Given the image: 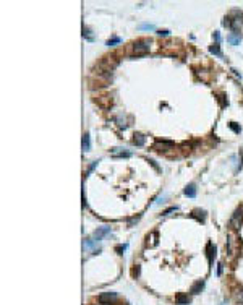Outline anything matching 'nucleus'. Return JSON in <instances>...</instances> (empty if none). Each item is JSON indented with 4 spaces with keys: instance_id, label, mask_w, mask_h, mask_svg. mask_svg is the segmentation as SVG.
Returning a JSON list of instances; mask_svg holds the SVG:
<instances>
[{
    "instance_id": "obj_1",
    "label": "nucleus",
    "mask_w": 243,
    "mask_h": 305,
    "mask_svg": "<svg viewBox=\"0 0 243 305\" xmlns=\"http://www.w3.org/2000/svg\"><path fill=\"white\" fill-rule=\"evenodd\" d=\"M149 41H138V42H135V45H133V50H135V54H146V52H149Z\"/></svg>"
},
{
    "instance_id": "obj_2",
    "label": "nucleus",
    "mask_w": 243,
    "mask_h": 305,
    "mask_svg": "<svg viewBox=\"0 0 243 305\" xmlns=\"http://www.w3.org/2000/svg\"><path fill=\"white\" fill-rule=\"evenodd\" d=\"M110 156L112 158H130L131 153L125 151L123 148H114V149H110Z\"/></svg>"
},
{
    "instance_id": "obj_3",
    "label": "nucleus",
    "mask_w": 243,
    "mask_h": 305,
    "mask_svg": "<svg viewBox=\"0 0 243 305\" xmlns=\"http://www.w3.org/2000/svg\"><path fill=\"white\" fill-rule=\"evenodd\" d=\"M109 232H110V227H102V229H97V231L94 232V237H93V240H96V242H99V240L102 239L105 234H109Z\"/></svg>"
},
{
    "instance_id": "obj_4",
    "label": "nucleus",
    "mask_w": 243,
    "mask_h": 305,
    "mask_svg": "<svg viewBox=\"0 0 243 305\" xmlns=\"http://www.w3.org/2000/svg\"><path fill=\"white\" fill-rule=\"evenodd\" d=\"M203 287H204V281H196V283L191 286V294H199V292L203 291Z\"/></svg>"
},
{
    "instance_id": "obj_5",
    "label": "nucleus",
    "mask_w": 243,
    "mask_h": 305,
    "mask_svg": "<svg viewBox=\"0 0 243 305\" xmlns=\"http://www.w3.org/2000/svg\"><path fill=\"white\" fill-rule=\"evenodd\" d=\"M114 299H117L115 292H105V294H102V295L99 297V302L101 303H105V300H114Z\"/></svg>"
},
{
    "instance_id": "obj_6",
    "label": "nucleus",
    "mask_w": 243,
    "mask_h": 305,
    "mask_svg": "<svg viewBox=\"0 0 243 305\" xmlns=\"http://www.w3.org/2000/svg\"><path fill=\"white\" fill-rule=\"evenodd\" d=\"M185 195H186V197H190V198H195V197H196V187L193 185V183L186 185V188H185Z\"/></svg>"
},
{
    "instance_id": "obj_7",
    "label": "nucleus",
    "mask_w": 243,
    "mask_h": 305,
    "mask_svg": "<svg viewBox=\"0 0 243 305\" xmlns=\"http://www.w3.org/2000/svg\"><path fill=\"white\" fill-rule=\"evenodd\" d=\"M227 41H229L232 45H238V44H240V34H237V33L229 34V36H227Z\"/></svg>"
},
{
    "instance_id": "obj_8",
    "label": "nucleus",
    "mask_w": 243,
    "mask_h": 305,
    "mask_svg": "<svg viewBox=\"0 0 243 305\" xmlns=\"http://www.w3.org/2000/svg\"><path fill=\"white\" fill-rule=\"evenodd\" d=\"M144 141H146V138L141 135V133H136V135H135V138H133V143H135L136 146H143Z\"/></svg>"
},
{
    "instance_id": "obj_9",
    "label": "nucleus",
    "mask_w": 243,
    "mask_h": 305,
    "mask_svg": "<svg viewBox=\"0 0 243 305\" xmlns=\"http://www.w3.org/2000/svg\"><path fill=\"white\" fill-rule=\"evenodd\" d=\"M89 149H91V141H89V135L86 133V135L83 136V151L88 153Z\"/></svg>"
},
{
    "instance_id": "obj_10",
    "label": "nucleus",
    "mask_w": 243,
    "mask_h": 305,
    "mask_svg": "<svg viewBox=\"0 0 243 305\" xmlns=\"http://www.w3.org/2000/svg\"><path fill=\"white\" fill-rule=\"evenodd\" d=\"M207 256H209V263H212V258L216 256V247H214L212 244H207Z\"/></svg>"
},
{
    "instance_id": "obj_11",
    "label": "nucleus",
    "mask_w": 243,
    "mask_h": 305,
    "mask_svg": "<svg viewBox=\"0 0 243 305\" xmlns=\"http://www.w3.org/2000/svg\"><path fill=\"white\" fill-rule=\"evenodd\" d=\"M175 302H177L178 305H186V303H190V299L186 297V295H177V299H175Z\"/></svg>"
},
{
    "instance_id": "obj_12",
    "label": "nucleus",
    "mask_w": 243,
    "mask_h": 305,
    "mask_svg": "<svg viewBox=\"0 0 243 305\" xmlns=\"http://www.w3.org/2000/svg\"><path fill=\"white\" fill-rule=\"evenodd\" d=\"M211 54H216V55H219V57H222V52H220V47H219V44H214V45H211Z\"/></svg>"
},
{
    "instance_id": "obj_13",
    "label": "nucleus",
    "mask_w": 243,
    "mask_h": 305,
    "mask_svg": "<svg viewBox=\"0 0 243 305\" xmlns=\"http://www.w3.org/2000/svg\"><path fill=\"white\" fill-rule=\"evenodd\" d=\"M139 29H148V31H154V25H148V23H143V25H139Z\"/></svg>"
},
{
    "instance_id": "obj_14",
    "label": "nucleus",
    "mask_w": 243,
    "mask_h": 305,
    "mask_svg": "<svg viewBox=\"0 0 243 305\" xmlns=\"http://www.w3.org/2000/svg\"><path fill=\"white\" fill-rule=\"evenodd\" d=\"M83 36H86V39H88V41H93V36H91V31H89L88 29V28H83Z\"/></svg>"
},
{
    "instance_id": "obj_15",
    "label": "nucleus",
    "mask_w": 243,
    "mask_h": 305,
    "mask_svg": "<svg viewBox=\"0 0 243 305\" xmlns=\"http://www.w3.org/2000/svg\"><path fill=\"white\" fill-rule=\"evenodd\" d=\"M118 42H120V37H112L110 41H107V45L110 47V45H115V44H118Z\"/></svg>"
},
{
    "instance_id": "obj_16",
    "label": "nucleus",
    "mask_w": 243,
    "mask_h": 305,
    "mask_svg": "<svg viewBox=\"0 0 243 305\" xmlns=\"http://www.w3.org/2000/svg\"><path fill=\"white\" fill-rule=\"evenodd\" d=\"M237 300L243 305V289H240L238 292H237Z\"/></svg>"
},
{
    "instance_id": "obj_17",
    "label": "nucleus",
    "mask_w": 243,
    "mask_h": 305,
    "mask_svg": "<svg viewBox=\"0 0 243 305\" xmlns=\"http://www.w3.org/2000/svg\"><path fill=\"white\" fill-rule=\"evenodd\" d=\"M230 128L234 130L235 133H240V127H237V125H235V122H232V123H230Z\"/></svg>"
},
{
    "instance_id": "obj_18",
    "label": "nucleus",
    "mask_w": 243,
    "mask_h": 305,
    "mask_svg": "<svg viewBox=\"0 0 243 305\" xmlns=\"http://www.w3.org/2000/svg\"><path fill=\"white\" fill-rule=\"evenodd\" d=\"M115 250H117L118 253H123V252H125V250H127V245H118V247H117V248H115Z\"/></svg>"
},
{
    "instance_id": "obj_19",
    "label": "nucleus",
    "mask_w": 243,
    "mask_h": 305,
    "mask_svg": "<svg viewBox=\"0 0 243 305\" xmlns=\"http://www.w3.org/2000/svg\"><path fill=\"white\" fill-rule=\"evenodd\" d=\"M173 211H177V206H173V208H169L167 211H164V216H167V214H170V213H173Z\"/></svg>"
},
{
    "instance_id": "obj_20",
    "label": "nucleus",
    "mask_w": 243,
    "mask_h": 305,
    "mask_svg": "<svg viewBox=\"0 0 243 305\" xmlns=\"http://www.w3.org/2000/svg\"><path fill=\"white\" fill-rule=\"evenodd\" d=\"M222 266H224V264H222V263H219V266H217V276L222 274Z\"/></svg>"
},
{
    "instance_id": "obj_21",
    "label": "nucleus",
    "mask_w": 243,
    "mask_h": 305,
    "mask_svg": "<svg viewBox=\"0 0 243 305\" xmlns=\"http://www.w3.org/2000/svg\"><path fill=\"white\" fill-rule=\"evenodd\" d=\"M214 39H216L217 42H220V34H219V33H216V34H214Z\"/></svg>"
},
{
    "instance_id": "obj_22",
    "label": "nucleus",
    "mask_w": 243,
    "mask_h": 305,
    "mask_svg": "<svg viewBox=\"0 0 243 305\" xmlns=\"http://www.w3.org/2000/svg\"><path fill=\"white\" fill-rule=\"evenodd\" d=\"M159 34H161V36H169V31L164 29V31H159Z\"/></svg>"
}]
</instances>
